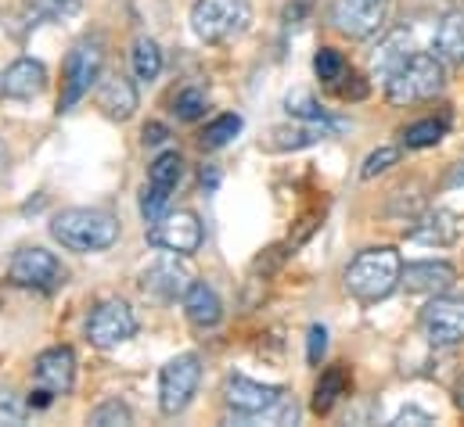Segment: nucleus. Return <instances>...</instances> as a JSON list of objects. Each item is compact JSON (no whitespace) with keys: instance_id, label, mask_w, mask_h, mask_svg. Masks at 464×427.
Wrapping results in <instances>:
<instances>
[{"instance_id":"obj_1","label":"nucleus","mask_w":464,"mask_h":427,"mask_svg":"<svg viewBox=\"0 0 464 427\" xmlns=\"http://www.w3.org/2000/svg\"><path fill=\"white\" fill-rule=\"evenodd\" d=\"M224 403L241 424H256V421H270V424H295L299 421V406L295 399L277 388V384H263L252 381L245 374H234L227 381Z\"/></svg>"},{"instance_id":"obj_2","label":"nucleus","mask_w":464,"mask_h":427,"mask_svg":"<svg viewBox=\"0 0 464 427\" xmlns=\"http://www.w3.org/2000/svg\"><path fill=\"white\" fill-rule=\"evenodd\" d=\"M400 284H403V259L389 244L360 251L346 270V291L363 306L385 302Z\"/></svg>"},{"instance_id":"obj_3","label":"nucleus","mask_w":464,"mask_h":427,"mask_svg":"<svg viewBox=\"0 0 464 427\" xmlns=\"http://www.w3.org/2000/svg\"><path fill=\"white\" fill-rule=\"evenodd\" d=\"M51 237L76 255L109 251L119 241V219L105 209H62L51 219Z\"/></svg>"},{"instance_id":"obj_4","label":"nucleus","mask_w":464,"mask_h":427,"mask_svg":"<svg viewBox=\"0 0 464 427\" xmlns=\"http://www.w3.org/2000/svg\"><path fill=\"white\" fill-rule=\"evenodd\" d=\"M447 87V69L436 54H411L389 80H385V98L389 105L407 108L418 101L436 98Z\"/></svg>"},{"instance_id":"obj_5","label":"nucleus","mask_w":464,"mask_h":427,"mask_svg":"<svg viewBox=\"0 0 464 427\" xmlns=\"http://www.w3.org/2000/svg\"><path fill=\"white\" fill-rule=\"evenodd\" d=\"M105 69V40L102 36H83L62 65V94H58V111H72L80 105L91 87L102 80Z\"/></svg>"},{"instance_id":"obj_6","label":"nucleus","mask_w":464,"mask_h":427,"mask_svg":"<svg viewBox=\"0 0 464 427\" xmlns=\"http://www.w3.org/2000/svg\"><path fill=\"white\" fill-rule=\"evenodd\" d=\"M252 22L248 0H195L191 4V33L202 43H227L245 33Z\"/></svg>"},{"instance_id":"obj_7","label":"nucleus","mask_w":464,"mask_h":427,"mask_svg":"<svg viewBox=\"0 0 464 427\" xmlns=\"http://www.w3.org/2000/svg\"><path fill=\"white\" fill-rule=\"evenodd\" d=\"M198 384H202V359L195 352L173 356L159 374V410H162V417H180L191 406Z\"/></svg>"},{"instance_id":"obj_8","label":"nucleus","mask_w":464,"mask_h":427,"mask_svg":"<svg viewBox=\"0 0 464 427\" xmlns=\"http://www.w3.org/2000/svg\"><path fill=\"white\" fill-rule=\"evenodd\" d=\"M7 280H11L14 288L51 295V291H58V288L65 284V266H62V259H58L54 251L33 244V248L14 251V259H11V266H7Z\"/></svg>"},{"instance_id":"obj_9","label":"nucleus","mask_w":464,"mask_h":427,"mask_svg":"<svg viewBox=\"0 0 464 427\" xmlns=\"http://www.w3.org/2000/svg\"><path fill=\"white\" fill-rule=\"evenodd\" d=\"M389 11H392V0H332L328 22L335 33H343L349 40H371L374 33L385 29Z\"/></svg>"},{"instance_id":"obj_10","label":"nucleus","mask_w":464,"mask_h":427,"mask_svg":"<svg viewBox=\"0 0 464 427\" xmlns=\"http://www.w3.org/2000/svg\"><path fill=\"white\" fill-rule=\"evenodd\" d=\"M137 334V317H133V309H130V302H122V299H105V302H98L94 309H91V317H87V341L94 345V348H119V345H126L130 337Z\"/></svg>"},{"instance_id":"obj_11","label":"nucleus","mask_w":464,"mask_h":427,"mask_svg":"<svg viewBox=\"0 0 464 427\" xmlns=\"http://www.w3.org/2000/svg\"><path fill=\"white\" fill-rule=\"evenodd\" d=\"M195 284V270L188 266V255H177V251H166L159 255L144 273H140V288L159 299V302H184V295L191 291Z\"/></svg>"},{"instance_id":"obj_12","label":"nucleus","mask_w":464,"mask_h":427,"mask_svg":"<svg viewBox=\"0 0 464 427\" xmlns=\"http://www.w3.org/2000/svg\"><path fill=\"white\" fill-rule=\"evenodd\" d=\"M206 241V230H202V219L191 213V209H180V213H166L162 219H155L148 226V244L151 248H162V251H177V255H195Z\"/></svg>"},{"instance_id":"obj_13","label":"nucleus","mask_w":464,"mask_h":427,"mask_svg":"<svg viewBox=\"0 0 464 427\" xmlns=\"http://www.w3.org/2000/svg\"><path fill=\"white\" fill-rule=\"evenodd\" d=\"M421 330L436 348H454L464 341V299L458 295H432L421 309Z\"/></svg>"},{"instance_id":"obj_14","label":"nucleus","mask_w":464,"mask_h":427,"mask_svg":"<svg viewBox=\"0 0 464 427\" xmlns=\"http://www.w3.org/2000/svg\"><path fill=\"white\" fill-rule=\"evenodd\" d=\"M33 377H36V388H47L51 395H69L76 384V352L69 345L44 348L33 363Z\"/></svg>"},{"instance_id":"obj_15","label":"nucleus","mask_w":464,"mask_h":427,"mask_svg":"<svg viewBox=\"0 0 464 427\" xmlns=\"http://www.w3.org/2000/svg\"><path fill=\"white\" fill-rule=\"evenodd\" d=\"M47 90V69L36 58H18L0 76V94L11 101H33Z\"/></svg>"},{"instance_id":"obj_16","label":"nucleus","mask_w":464,"mask_h":427,"mask_svg":"<svg viewBox=\"0 0 464 427\" xmlns=\"http://www.w3.org/2000/svg\"><path fill=\"white\" fill-rule=\"evenodd\" d=\"M458 284V270L450 262H436V259H425V262H407L403 266V288L411 295H443Z\"/></svg>"},{"instance_id":"obj_17","label":"nucleus","mask_w":464,"mask_h":427,"mask_svg":"<svg viewBox=\"0 0 464 427\" xmlns=\"http://www.w3.org/2000/svg\"><path fill=\"white\" fill-rule=\"evenodd\" d=\"M184 317L198 330H213L217 323L224 320V302H220L217 288L206 284V280H195L191 291L184 295Z\"/></svg>"},{"instance_id":"obj_18","label":"nucleus","mask_w":464,"mask_h":427,"mask_svg":"<svg viewBox=\"0 0 464 427\" xmlns=\"http://www.w3.org/2000/svg\"><path fill=\"white\" fill-rule=\"evenodd\" d=\"M98 108H102L112 122L133 119V111H137V87H133V80H126L122 72L105 76L102 87H98Z\"/></svg>"},{"instance_id":"obj_19","label":"nucleus","mask_w":464,"mask_h":427,"mask_svg":"<svg viewBox=\"0 0 464 427\" xmlns=\"http://www.w3.org/2000/svg\"><path fill=\"white\" fill-rule=\"evenodd\" d=\"M432 54L443 65H464V14L450 11L440 18L436 33H432Z\"/></svg>"},{"instance_id":"obj_20","label":"nucleus","mask_w":464,"mask_h":427,"mask_svg":"<svg viewBox=\"0 0 464 427\" xmlns=\"http://www.w3.org/2000/svg\"><path fill=\"white\" fill-rule=\"evenodd\" d=\"M458 233H461V223H458V215L447 213V209L425 213L414 226H411V241H418V244H436V248L454 244Z\"/></svg>"},{"instance_id":"obj_21","label":"nucleus","mask_w":464,"mask_h":427,"mask_svg":"<svg viewBox=\"0 0 464 427\" xmlns=\"http://www.w3.org/2000/svg\"><path fill=\"white\" fill-rule=\"evenodd\" d=\"M407 58H411V36H407V29L389 33V36L374 47V54H371V72H374V80L385 83Z\"/></svg>"},{"instance_id":"obj_22","label":"nucleus","mask_w":464,"mask_h":427,"mask_svg":"<svg viewBox=\"0 0 464 427\" xmlns=\"http://www.w3.org/2000/svg\"><path fill=\"white\" fill-rule=\"evenodd\" d=\"M332 133V126L324 122H303V126H274L270 129V140L266 147L270 151H299V147H310L317 140H324Z\"/></svg>"},{"instance_id":"obj_23","label":"nucleus","mask_w":464,"mask_h":427,"mask_svg":"<svg viewBox=\"0 0 464 427\" xmlns=\"http://www.w3.org/2000/svg\"><path fill=\"white\" fill-rule=\"evenodd\" d=\"M349 388V374L343 363H335V366H328L324 374H321V381H317V388H314V399H310V410L314 413H332L335 410V403L346 395Z\"/></svg>"},{"instance_id":"obj_24","label":"nucleus","mask_w":464,"mask_h":427,"mask_svg":"<svg viewBox=\"0 0 464 427\" xmlns=\"http://www.w3.org/2000/svg\"><path fill=\"white\" fill-rule=\"evenodd\" d=\"M285 111L292 115V119H303V122H324V126H332V133L335 129H346V122H339V119H332L324 108L314 101V94L310 90H292L288 98H285Z\"/></svg>"},{"instance_id":"obj_25","label":"nucleus","mask_w":464,"mask_h":427,"mask_svg":"<svg viewBox=\"0 0 464 427\" xmlns=\"http://www.w3.org/2000/svg\"><path fill=\"white\" fill-rule=\"evenodd\" d=\"M130 58H133V76L140 83H155L159 80V72H162V51H159V43L151 36H140L133 43Z\"/></svg>"},{"instance_id":"obj_26","label":"nucleus","mask_w":464,"mask_h":427,"mask_svg":"<svg viewBox=\"0 0 464 427\" xmlns=\"http://www.w3.org/2000/svg\"><path fill=\"white\" fill-rule=\"evenodd\" d=\"M241 129H245V119H241L237 111H224V115H217L213 122H206V129H202L198 144H202L206 151H217V147L231 144Z\"/></svg>"},{"instance_id":"obj_27","label":"nucleus","mask_w":464,"mask_h":427,"mask_svg":"<svg viewBox=\"0 0 464 427\" xmlns=\"http://www.w3.org/2000/svg\"><path fill=\"white\" fill-rule=\"evenodd\" d=\"M22 11L29 25H44V22H62L80 14V0H22Z\"/></svg>"},{"instance_id":"obj_28","label":"nucleus","mask_w":464,"mask_h":427,"mask_svg":"<svg viewBox=\"0 0 464 427\" xmlns=\"http://www.w3.org/2000/svg\"><path fill=\"white\" fill-rule=\"evenodd\" d=\"M180 180H184V158H180V151H162V155L148 166V184H155V187L177 191Z\"/></svg>"},{"instance_id":"obj_29","label":"nucleus","mask_w":464,"mask_h":427,"mask_svg":"<svg viewBox=\"0 0 464 427\" xmlns=\"http://www.w3.org/2000/svg\"><path fill=\"white\" fill-rule=\"evenodd\" d=\"M447 129H450L447 119H421V122H414V126L403 129V147H414V151L436 147L447 137Z\"/></svg>"},{"instance_id":"obj_30","label":"nucleus","mask_w":464,"mask_h":427,"mask_svg":"<svg viewBox=\"0 0 464 427\" xmlns=\"http://www.w3.org/2000/svg\"><path fill=\"white\" fill-rule=\"evenodd\" d=\"M314 72H317V80H321V83L335 87V83H343V80H346L349 62L343 58V51H335V47H321V51L314 54Z\"/></svg>"},{"instance_id":"obj_31","label":"nucleus","mask_w":464,"mask_h":427,"mask_svg":"<svg viewBox=\"0 0 464 427\" xmlns=\"http://www.w3.org/2000/svg\"><path fill=\"white\" fill-rule=\"evenodd\" d=\"M206 108H209L206 90H202V87H188V90H180V94H177V101H173V115H177L180 122H198V119L206 115Z\"/></svg>"},{"instance_id":"obj_32","label":"nucleus","mask_w":464,"mask_h":427,"mask_svg":"<svg viewBox=\"0 0 464 427\" xmlns=\"http://www.w3.org/2000/svg\"><path fill=\"white\" fill-rule=\"evenodd\" d=\"M169 195H173V191H166V187L144 184V191H140V215H144V223H148V226H151L155 219H162V215L169 213Z\"/></svg>"},{"instance_id":"obj_33","label":"nucleus","mask_w":464,"mask_h":427,"mask_svg":"<svg viewBox=\"0 0 464 427\" xmlns=\"http://www.w3.org/2000/svg\"><path fill=\"white\" fill-rule=\"evenodd\" d=\"M91 424L94 427H126V424H133V410H130L126 403H119V399H109V403H102V406L91 413Z\"/></svg>"},{"instance_id":"obj_34","label":"nucleus","mask_w":464,"mask_h":427,"mask_svg":"<svg viewBox=\"0 0 464 427\" xmlns=\"http://www.w3.org/2000/svg\"><path fill=\"white\" fill-rule=\"evenodd\" d=\"M400 162V147H392V144H385V147H378V151H371L367 158H363V169H360V180H374V176H382L385 169H392Z\"/></svg>"},{"instance_id":"obj_35","label":"nucleus","mask_w":464,"mask_h":427,"mask_svg":"<svg viewBox=\"0 0 464 427\" xmlns=\"http://www.w3.org/2000/svg\"><path fill=\"white\" fill-rule=\"evenodd\" d=\"M324 356H328V327L314 323L310 334H306V363H310V366H321Z\"/></svg>"},{"instance_id":"obj_36","label":"nucleus","mask_w":464,"mask_h":427,"mask_svg":"<svg viewBox=\"0 0 464 427\" xmlns=\"http://www.w3.org/2000/svg\"><path fill=\"white\" fill-rule=\"evenodd\" d=\"M25 410L29 406L14 392H7V388L0 392V424H22L25 421Z\"/></svg>"},{"instance_id":"obj_37","label":"nucleus","mask_w":464,"mask_h":427,"mask_svg":"<svg viewBox=\"0 0 464 427\" xmlns=\"http://www.w3.org/2000/svg\"><path fill=\"white\" fill-rule=\"evenodd\" d=\"M346 80L349 83H335V90H339L343 98H349V101H363V98H367V90H371V87H367V80H363V76H356V72H349Z\"/></svg>"},{"instance_id":"obj_38","label":"nucleus","mask_w":464,"mask_h":427,"mask_svg":"<svg viewBox=\"0 0 464 427\" xmlns=\"http://www.w3.org/2000/svg\"><path fill=\"white\" fill-rule=\"evenodd\" d=\"M407 424H436V417L432 413H425V410H418V406H407V410H400L396 417H392V427H407Z\"/></svg>"},{"instance_id":"obj_39","label":"nucleus","mask_w":464,"mask_h":427,"mask_svg":"<svg viewBox=\"0 0 464 427\" xmlns=\"http://www.w3.org/2000/svg\"><path fill=\"white\" fill-rule=\"evenodd\" d=\"M166 137H169V129H166L162 122H148V126H144V144H151V147H155V144H162Z\"/></svg>"},{"instance_id":"obj_40","label":"nucleus","mask_w":464,"mask_h":427,"mask_svg":"<svg viewBox=\"0 0 464 427\" xmlns=\"http://www.w3.org/2000/svg\"><path fill=\"white\" fill-rule=\"evenodd\" d=\"M458 406H464V381H461V388H458Z\"/></svg>"}]
</instances>
